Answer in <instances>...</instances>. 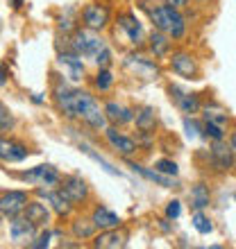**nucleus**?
I'll return each mask as SVG.
<instances>
[{
	"instance_id": "obj_42",
	"label": "nucleus",
	"mask_w": 236,
	"mask_h": 249,
	"mask_svg": "<svg viewBox=\"0 0 236 249\" xmlns=\"http://www.w3.org/2000/svg\"><path fill=\"white\" fill-rule=\"evenodd\" d=\"M230 145H232V147H234V150H236V129L230 134Z\"/></svg>"
},
{
	"instance_id": "obj_45",
	"label": "nucleus",
	"mask_w": 236,
	"mask_h": 249,
	"mask_svg": "<svg viewBox=\"0 0 236 249\" xmlns=\"http://www.w3.org/2000/svg\"><path fill=\"white\" fill-rule=\"evenodd\" d=\"M234 199H236V193H234Z\"/></svg>"
},
{
	"instance_id": "obj_44",
	"label": "nucleus",
	"mask_w": 236,
	"mask_h": 249,
	"mask_svg": "<svg viewBox=\"0 0 236 249\" xmlns=\"http://www.w3.org/2000/svg\"><path fill=\"white\" fill-rule=\"evenodd\" d=\"M200 2H207V0H200Z\"/></svg>"
},
{
	"instance_id": "obj_13",
	"label": "nucleus",
	"mask_w": 236,
	"mask_h": 249,
	"mask_svg": "<svg viewBox=\"0 0 236 249\" xmlns=\"http://www.w3.org/2000/svg\"><path fill=\"white\" fill-rule=\"evenodd\" d=\"M37 195L43 197L48 204H50V209L55 211V215L57 217H68L73 213V209H75V204L68 199V197L61 193V188H37Z\"/></svg>"
},
{
	"instance_id": "obj_43",
	"label": "nucleus",
	"mask_w": 236,
	"mask_h": 249,
	"mask_svg": "<svg viewBox=\"0 0 236 249\" xmlns=\"http://www.w3.org/2000/svg\"><path fill=\"white\" fill-rule=\"evenodd\" d=\"M9 5H12L14 9H19V7L23 5V0H9Z\"/></svg>"
},
{
	"instance_id": "obj_10",
	"label": "nucleus",
	"mask_w": 236,
	"mask_h": 249,
	"mask_svg": "<svg viewBox=\"0 0 236 249\" xmlns=\"http://www.w3.org/2000/svg\"><path fill=\"white\" fill-rule=\"evenodd\" d=\"M168 59H171V71L175 72L177 77L200 79V64H197V59L191 53L177 50V53H173Z\"/></svg>"
},
{
	"instance_id": "obj_36",
	"label": "nucleus",
	"mask_w": 236,
	"mask_h": 249,
	"mask_svg": "<svg viewBox=\"0 0 236 249\" xmlns=\"http://www.w3.org/2000/svg\"><path fill=\"white\" fill-rule=\"evenodd\" d=\"M12 129H14V116L7 109V105H2L0 107V131L7 134V131H12Z\"/></svg>"
},
{
	"instance_id": "obj_16",
	"label": "nucleus",
	"mask_w": 236,
	"mask_h": 249,
	"mask_svg": "<svg viewBox=\"0 0 236 249\" xmlns=\"http://www.w3.org/2000/svg\"><path fill=\"white\" fill-rule=\"evenodd\" d=\"M130 240V231L125 227H116V229H107V231H100L98 236H93V247H100V249H120L127 245Z\"/></svg>"
},
{
	"instance_id": "obj_23",
	"label": "nucleus",
	"mask_w": 236,
	"mask_h": 249,
	"mask_svg": "<svg viewBox=\"0 0 236 249\" xmlns=\"http://www.w3.org/2000/svg\"><path fill=\"white\" fill-rule=\"evenodd\" d=\"M91 220L96 222L100 231H107V229H116V227H123V220L118 217V213H114L112 209H107L102 204H96L91 211Z\"/></svg>"
},
{
	"instance_id": "obj_22",
	"label": "nucleus",
	"mask_w": 236,
	"mask_h": 249,
	"mask_svg": "<svg viewBox=\"0 0 236 249\" xmlns=\"http://www.w3.org/2000/svg\"><path fill=\"white\" fill-rule=\"evenodd\" d=\"M148 53L155 57V59H161V57H166V54H171V46H173V39L168 36L166 32H161V30H152L150 36H148Z\"/></svg>"
},
{
	"instance_id": "obj_28",
	"label": "nucleus",
	"mask_w": 236,
	"mask_h": 249,
	"mask_svg": "<svg viewBox=\"0 0 236 249\" xmlns=\"http://www.w3.org/2000/svg\"><path fill=\"white\" fill-rule=\"evenodd\" d=\"M191 224H193V229L197 233H202V236H209L211 231H214V224H211V217L204 213V211H193V215H191Z\"/></svg>"
},
{
	"instance_id": "obj_32",
	"label": "nucleus",
	"mask_w": 236,
	"mask_h": 249,
	"mask_svg": "<svg viewBox=\"0 0 236 249\" xmlns=\"http://www.w3.org/2000/svg\"><path fill=\"white\" fill-rule=\"evenodd\" d=\"M202 138H207L209 143L214 141H223L225 138V127L216 123H209V120H202Z\"/></svg>"
},
{
	"instance_id": "obj_38",
	"label": "nucleus",
	"mask_w": 236,
	"mask_h": 249,
	"mask_svg": "<svg viewBox=\"0 0 236 249\" xmlns=\"http://www.w3.org/2000/svg\"><path fill=\"white\" fill-rule=\"evenodd\" d=\"M96 66H98V68H109V66H112V50H109V48H105V50H102V53H98V57H96Z\"/></svg>"
},
{
	"instance_id": "obj_7",
	"label": "nucleus",
	"mask_w": 236,
	"mask_h": 249,
	"mask_svg": "<svg viewBox=\"0 0 236 249\" xmlns=\"http://www.w3.org/2000/svg\"><path fill=\"white\" fill-rule=\"evenodd\" d=\"M105 141L109 143V147H112L116 154H120L123 159H130V157H134V154L138 152V141L137 138L125 136L123 131H118L116 124H107Z\"/></svg>"
},
{
	"instance_id": "obj_4",
	"label": "nucleus",
	"mask_w": 236,
	"mask_h": 249,
	"mask_svg": "<svg viewBox=\"0 0 236 249\" xmlns=\"http://www.w3.org/2000/svg\"><path fill=\"white\" fill-rule=\"evenodd\" d=\"M16 177L25 184H32L37 188H57L61 184V175L55 165L50 163H43V165H37L32 170H25V172H19Z\"/></svg>"
},
{
	"instance_id": "obj_40",
	"label": "nucleus",
	"mask_w": 236,
	"mask_h": 249,
	"mask_svg": "<svg viewBox=\"0 0 236 249\" xmlns=\"http://www.w3.org/2000/svg\"><path fill=\"white\" fill-rule=\"evenodd\" d=\"M32 102L34 105H43V95L41 93H32Z\"/></svg>"
},
{
	"instance_id": "obj_2",
	"label": "nucleus",
	"mask_w": 236,
	"mask_h": 249,
	"mask_svg": "<svg viewBox=\"0 0 236 249\" xmlns=\"http://www.w3.org/2000/svg\"><path fill=\"white\" fill-rule=\"evenodd\" d=\"M78 120L86 124V127H91V129H107V113H105V107L100 109V102L93 98L89 91H82L79 89V100H78Z\"/></svg>"
},
{
	"instance_id": "obj_31",
	"label": "nucleus",
	"mask_w": 236,
	"mask_h": 249,
	"mask_svg": "<svg viewBox=\"0 0 236 249\" xmlns=\"http://www.w3.org/2000/svg\"><path fill=\"white\" fill-rule=\"evenodd\" d=\"M202 116H204V120H209V123H216V124H227L230 123V116H227V113L223 111V109H220V107H216V105H207V107H202Z\"/></svg>"
},
{
	"instance_id": "obj_15",
	"label": "nucleus",
	"mask_w": 236,
	"mask_h": 249,
	"mask_svg": "<svg viewBox=\"0 0 236 249\" xmlns=\"http://www.w3.org/2000/svg\"><path fill=\"white\" fill-rule=\"evenodd\" d=\"M118 27L125 32L127 41H130L134 48L143 46L145 43V32H143V23L137 18L134 12H123L118 14Z\"/></svg>"
},
{
	"instance_id": "obj_17",
	"label": "nucleus",
	"mask_w": 236,
	"mask_h": 249,
	"mask_svg": "<svg viewBox=\"0 0 236 249\" xmlns=\"http://www.w3.org/2000/svg\"><path fill=\"white\" fill-rule=\"evenodd\" d=\"M57 61H59V66L66 68V75H68L73 82H82V79H84L86 68H84V61H82V54H78L75 50L68 48V50L57 54Z\"/></svg>"
},
{
	"instance_id": "obj_29",
	"label": "nucleus",
	"mask_w": 236,
	"mask_h": 249,
	"mask_svg": "<svg viewBox=\"0 0 236 249\" xmlns=\"http://www.w3.org/2000/svg\"><path fill=\"white\" fill-rule=\"evenodd\" d=\"M79 152H84L86 157H91L93 161H96V163H100V165H102V168H105V172H109V175H114V177H120V170H118V168H114V165L109 163V161H107L105 157H100L98 152H93V147H89V145H86V143H79Z\"/></svg>"
},
{
	"instance_id": "obj_24",
	"label": "nucleus",
	"mask_w": 236,
	"mask_h": 249,
	"mask_svg": "<svg viewBox=\"0 0 236 249\" xmlns=\"http://www.w3.org/2000/svg\"><path fill=\"white\" fill-rule=\"evenodd\" d=\"M23 215L30 222L37 224L39 229H48V224H50V209H48L46 204H41L39 199H30L25 211H23Z\"/></svg>"
},
{
	"instance_id": "obj_37",
	"label": "nucleus",
	"mask_w": 236,
	"mask_h": 249,
	"mask_svg": "<svg viewBox=\"0 0 236 249\" xmlns=\"http://www.w3.org/2000/svg\"><path fill=\"white\" fill-rule=\"evenodd\" d=\"M182 215V202L179 199H171L166 204V220H177Z\"/></svg>"
},
{
	"instance_id": "obj_33",
	"label": "nucleus",
	"mask_w": 236,
	"mask_h": 249,
	"mask_svg": "<svg viewBox=\"0 0 236 249\" xmlns=\"http://www.w3.org/2000/svg\"><path fill=\"white\" fill-rule=\"evenodd\" d=\"M182 124H184V134H186V138L202 136V123H200V120H196L193 116H184Z\"/></svg>"
},
{
	"instance_id": "obj_1",
	"label": "nucleus",
	"mask_w": 236,
	"mask_h": 249,
	"mask_svg": "<svg viewBox=\"0 0 236 249\" xmlns=\"http://www.w3.org/2000/svg\"><path fill=\"white\" fill-rule=\"evenodd\" d=\"M148 12V18H150V23L157 30H161V32H166L168 36H171L173 41H179L184 39V34H186V18H184L182 9H175V7L171 5H141Z\"/></svg>"
},
{
	"instance_id": "obj_6",
	"label": "nucleus",
	"mask_w": 236,
	"mask_h": 249,
	"mask_svg": "<svg viewBox=\"0 0 236 249\" xmlns=\"http://www.w3.org/2000/svg\"><path fill=\"white\" fill-rule=\"evenodd\" d=\"M53 100L59 113L66 120H78V100H79V89L66 84H57L53 89Z\"/></svg>"
},
{
	"instance_id": "obj_34",
	"label": "nucleus",
	"mask_w": 236,
	"mask_h": 249,
	"mask_svg": "<svg viewBox=\"0 0 236 249\" xmlns=\"http://www.w3.org/2000/svg\"><path fill=\"white\" fill-rule=\"evenodd\" d=\"M155 170L164 172V175H168V177H177L179 168H177V163L173 161V159H159V161H155Z\"/></svg>"
},
{
	"instance_id": "obj_35",
	"label": "nucleus",
	"mask_w": 236,
	"mask_h": 249,
	"mask_svg": "<svg viewBox=\"0 0 236 249\" xmlns=\"http://www.w3.org/2000/svg\"><path fill=\"white\" fill-rule=\"evenodd\" d=\"M50 238H53V233H50V231L41 229L39 233L32 238V243L27 245V247H30V249H43V247H48V245H50Z\"/></svg>"
},
{
	"instance_id": "obj_12",
	"label": "nucleus",
	"mask_w": 236,
	"mask_h": 249,
	"mask_svg": "<svg viewBox=\"0 0 236 249\" xmlns=\"http://www.w3.org/2000/svg\"><path fill=\"white\" fill-rule=\"evenodd\" d=\"M59 188H61V193H64L75 206L84 204L86 199H89V195H91V190H89L86 181L79 177V175H66V177H61Z\"/></svg>"
},
{
	"instance_id": "obj_41",
	"label": "nucleus",
	"mask_w": 236,
	"mask_h": 249,
	"mask_svg": "<svg viewBox=\"0 0 236 249\" xmlns=\"http://www.w3.org/2000/svg\"><path fill=\"white\" fill-rule=\"evenodd\" d=\"M0 84H7V64H2V77H0Z\"/></svg>"
},
{
	"instance_id": "obj_21",
	"label": "nucleus",
	"mask_w": 236,
	"mask_h": 249,
	"mask_svg": "<svg viewBox=\"0 0 236 249\" xmlns=\"http://www.w3.org/2000/svg\"><path fill=\"white\" fill-rule=\"evenodd\" d=\"M127 165H130V170L134 172V175H141L143 179H148V181H152V184L161 186V188H177L175 177H168V175L155 170V168H143V165L132 163V161H127Z\"/></svg>"
},
{
	"instance_id": "obj_20",
	"label": "nucleus",
	"mask_w": 236,
	"mask_h": 249,
	"mask_svg": "<svg viewBox=\"0 0 236 249\" xmlns=\"http://www.w3.org/2000/svg\"><path fill=\"white\" fill-rule=\"evenodd\" d=\"M37 231L39 227L34 222H30L25 215H19L9 220V238H12L14 243H20V240H32L37 236Z\"/></svg>"
},
{
	"instance_id": "obj_39",
	"label": "nucleus",
	"mask_w": 236,
	"mask_h": 249,
	"mask_svg": "<svg viewBox=\"0 0 236 249\" xmlns=\"http://www.w3.org/2000/svg\"><path fill=\"white\" fill-rule=\"evenodd\" d=\"M166 5H171V7H175V9H184V7H189V2L191 0H164Z\"/></svg>"
},
{
	"instance_id": "obj_3",
	"label": "nucleus",
	"mask_w": 236,
	"mask_h": 249,
	"mask_svg": "<svg viewBox=\"0 0 236 249\" xmlns=\"http://www.w3.org/2000/svg\"><path fill=\"white\" fill-rule=\"evenodd\" d=\"M68 48L75 50L78 54H82V57L96 59L98 53H102V50L107 48V43H105L102 36H98V34L93 32V30H89V27H78V30L71 34V43H68Z\"/></svg>"
},
{
	"instance_id": "obj_18",
	"label": "nucleus",
	"mask_w": 236,
	"mask_h": 249,
	"mask_svg": "<svg viewBox=\"0 0 236 249\" xmlns=\"http://www.w3.org/2000/svg\"><path fill=\"white\" fill-rule=\"evenodd\" d=\"M27 157H30V150H27L25 143L2 136V141H0V159H2V163H20Z\"/></svg>"
},
{
	"instance_id": "obj_19",
	"label": "nucleus",
	"mask_w": 236,
	"mask_h": 249,
	"mask_svg": "<svg viewBox=\"0 0 236 249\" xmlns=\"http://www.w3.org/2000/svg\"><path fill=\"white\" fill-rule=\"evenodd\" d=\"M105 113H107L109 124H116V127H123V124L134 123V116H137V111H134L132 107L123 105V102H116V100L107 102V105H105Z\"/></svg>"
},
{
	"instance_id": "obj_30",
	"label": "nucleus",
	"mask_w": 236,
	"mask_h": 249,
	"mask_svg": "<svg viewBox=\"0 0 236 249\" xmlns=\"http://www.w3.org/2000/svg\"><path fill=\"white\" fill-rule=\"evenodd\" d=\"M114 86V75L109 68H98L96 77H93V89L100 93H107Z\"/></svg>"
},
{
	"instance_id": "obj_14",
	"label": "nucleus",
	"mask_w": 236,
	"mask_h": 249,
	"mask_svg": "<svg viewBox=\"0 0 236 249\" xmlns=\"http://www.w3.org/2000/svg\"><path fill=\"white\" fill-rule=\"evenodd\" d=\"M168 98H171V102L184 113V116H196V113L202 109V102H200V98H197L196 93L182 91L177 84L168 86Z\"/></svg>"
},
{
	"instance_id": "obj_27",
	"label": "nucleus",
	"mask_w": 236,
	"mask_h": 249,
	"mask_svg": "<svg viewBox=\"0 0 236 249\" xmlns=\"http://www.w3.org/2000/svg\"><path fill=\"white\" fill-rule=\"evenodd\" d=\"M189 199H191V206H193V211H204L207 206H209V202H211L209 186L202 184V181H200V184H196V186H191Z\"/></svg>"
},
{
	"instance_id": "obj_9",
	"label": "nucleus",
	"mask_w": 236,
	"mask_h": 249,
	"mask_svg": "<svg viewBox=\"0 0 236 249\" xmlns=\"http://www.w3.org/2000/svg\"><path fill=\"white\" fill-rule=\"evenodd\" d=\"M109 18H112V14L107 9L105 5H100V2H86L82 7V12H79V20H82V25L93 30V32H100V30H105L109 25Z\"/></svg>"
},
{
	"instance_id": "obj_11",
	"label": "nucleus",
	"mask_w": 236,
	"mask_h": 249,
	"mask_svg": "<svg viewBox=\"0 0 236 249\" xmlns=\"http://www.w3.org/2000/svg\"><path fill=\"white\" fill-rule=\"evenodd\" d=\"M30 197H27L25 190H5L2 197H0V211H2V217L5 220H14V217L23 215Z\"/></svg>"
},
{
	"instance_id": "obj_26",
	"label": "nucleus",
	"mask_w": 236,
	"mask_h": 249,
	"mask_svg": "<svg viewBox=\"0 0 236 249\" xmlns=\"http://www.w3.org/2000/svg\"><path fill=\"white\" fill-rule=\"evenodd\" d=\"M96 231H98V227L91 217H75L71 222V233L78 240H89V238L96 236Z\"/></svg>"
},
{
	"instance_id": "obj_25",
	"label": "nucleus",
	"mask_w": 236,
	"mask_h": 249,
	"mask_svg": "<svg viewBox=\"0 0 236 249\" xmlns=\"http://www.w3.org/2000/svg\"><path fill=\"white\" fill-rule=\"evenodd\" d=\"M134 123H137V129L141 134H155L157 131V111L152 107H141V109H137Z\"/></svg>"
},
{
	"instance_id": "obj_8",
	"label": "nucleus",
	"mask_w": 236,
	"mask_h": 249,
	"mask_svg": "<svg viewBox=\"0 0 236 249\" xmlns=\"http://www.w3.org/2000/svg\"><path fill=\"white\" fill-rule=\"evenodd\" d=\"M125 68L138 79H145V82H152L161 75V68H159L157 61H152L150 57H143V54H127L125 57Z\"/></svg>"
},
{
	"instance_id": "obj_5",
	"label": "nucleus",
	"mask_w": 236,
	"mask_h": 249,
	"mask_svg": "<svg viewBox=\"0 0 236 249\" xmlns=\"http://www.w3.org/2000/svg\"><path fill=\"white\" fill-rule=\"evenodd\" d=\"M207 157H209V163L216 172H230L234 170L236 165V150L230 145V141H225V138L223 141H214L209 145Z\"/></svg>"
}]
</instances>
